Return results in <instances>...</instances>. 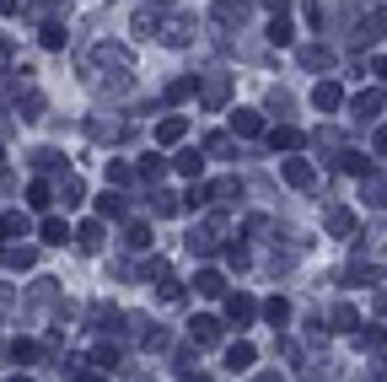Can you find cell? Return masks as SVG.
Here are the masks:
<instances>
[{
  "mask_svg": "<svg viewBox=\"0 0 387 382\" xmlns=\"http://www.w3.org/2000/svg\"><path fill=\"white\" fill-rule=\"evenodd\" d=\"M97 216H113V221H119V216H124V200H119V194H102V200H97Z\"/></svg>",
  "mask_w": 387,
  "mask_h": 382,
  "instance_id": "cell-21",
  "label": "cell"
},
{
  "mask_svg": "<svg viewBox=\"0 0 387 382\" xmlns=\"http://www.w3.org/2000/svg\"><path fill=\"white\" fill-rule=\"evenodd\" d=\"M269 145H274V151H302L306 135H302V129H290V124H280V129H269Z\"/></svg>",
  "mask_w": 387,
  "mask_h": 382,
  "instance_id": "cell-7",
  "label": "cell"
},
{
  "mask_svg": "<svg viewBox=\"0 0 387 382\" xmlns=\"http://www.w3.org/2000/svg\"><path fill=\"white\" fill-rule=\"evenodd\" d=\"M371 70H377V76L387 81V54H382V60H371Z\"/></svg>",
  "mask_w": 387,
  "mask_h": 382,
  "instance_id": "cell-37",
  "label": "cell"
},
{
  "mask_svg": "<svg viewBox=\"0 0 387 382\" xmlns=\"http://www.w3.org/2000/svg\"><path fill=\"white\" fill-rule=\"evenodd\" d=\"M345 173H355V178H366V173H371V161H366V157H355V151H349V157H345Z\"/></svg>",
  "mask_w": 387,
  "mask_h": 382,
  "instance_id": "cell-28",
  "label": "cell"
},
{
  "mask_svg": "<svg viewBox=\"0 0 387 382\" xmlns=\"http://www.w3.org/2000/svg\"><path fill=\"white\" fill-rule=\"evenodd\" d=\"M135 173H129V161H108V183H129Z\"/></svg>",
  "mask_w": 387,
  "mask_h": 382,
  "instance_id": "cell-26",
  "label": "cell"
},
{
  "mask_svg": "<svg viewBox=\"0 0 387 382\" xmlns=\"http://www.w3.org/2000/svg\"><path fill=\"white\" fill-rule=\"evenodd\" d=\"M33 356H38V344H33V340H17V344H11V361H22V366H27Z\"/></svg>",
  "mask_w": 387,
  "mask_h": 382,
  "instance_id": "cell-24",
  "label": "cell"
},
{
  "mask_svg": "<svg viewBox=\"0 0 387 382\" xmlns=\"http://www.w3.org/2000/svg\"><path fill=\"white\" fill-rule=\"evenodd\" d=\"M204 102H210V108H221V102H226V81H210V92H204Z\"/></svg>",
  "mask_w": 387,
  "mask_h": 382,
  "instance_id": "cell-32",
  "label": "cell"
},
{
  "mask_svg": "<svg viewBox=\"0 0 387 382\" xmlns=\"http://www.w3.org/2000/svg\"><path fill=\"white\" fill-rule=\"evenodd\" d=\"M70 237V226L60 221V216H49V221H43V242H65Z\"/></svg>",
  "mask_w": 387,
  "mask_h": 382,
  "instance_id": "cell-18",
  "label": "cell"
},
{
  "mask_svg": "<svg viewBox=\"0 0 387 382\" xmlns=\"http://www.w3.org/2000/svg\"><path fill=\"white\" fill-rule=\"evenodd\" d=\"M178 173H183V178H199V173H204V157H199V151H183V157H178Z\"/></svg>",
  "mask_w": 387,
  "mask_h": 382,
  "instance_id": "cell-15",
  "label": "cell"
},
{
  "mask_svg": "<svg viewBox=\"0 0 387 382\" xmlns=\"http://www.w3.org/2000/svg\"><path fill=\"white\" fill-rule=\"evenodd\" d=\"M253 361H258V350H253V344H247V340H237V344H231V350H226V366H231V372H247V366H253Z\"/></svg>",
  "mask_w": 387,
  "mask_h": 382,
  "instance_id": "cell-11",
  "label": "cell"
},
{
  "mask_svg": "<svg viewBox=\"0 0 387 382\" xmlns=\"http://www.w3.org/2000/svg\"><path fill=\"white\" fill-rule=\"evenodd\" d=\"M339 102H345V86H339V81H318V86H312V108H318V113H334Z\"/></svg>",
  "mask_w": 387,
  "mask_h": 382,
  "instance_id": "cell-3",
  "label": "cell"
},
{
  "mask_svg": "<svg viewBox=\"0 0 387 382\" xmlns=\"http://www.w3.org/2000/svg\"><path fill=\"white\" fill-rule=\"evenodd\" d=\"M377 151H382V157H387V124H382V129H377Z\"/></svg>",
  "mask_w": 387,
  "mask_h": 382,
  "instance_id": "cell-36",
  "label": "cell"
},
{
  "mask_svg": "<svg viewBox=\"0 0 387 382\" xmlns=\"http://www.w3.org/2000/svg\"><path fill=\"white\" fill-rule=\"evenodd\" d=\"M27 205H33V210H49V183H33V189H27Z\"/></svg>",
  "mask_w": 387,
  "mask_h": 382,
  "instance_id": "cell-25",
  "label": "cell"
},
{
  "mask_svg": "<svg viewBox=\"0 0 387 382\" xmlns=\"http://www.w3.org/2000/svg\"><path fill=\"white\" fill-rule=\"evenodd\" d=\"M102 248V226L92 221V226H81V253H97Z\"/></svg>",
  "mask_w": 387,
  "mask_h": 382,
  "instance_id": "cell-19",
  "label": "cell"
},
{
  "mask_svg": "<svg viewBox=\"0 0 387 382\" xmlns=\"http://www.w3.org/2000/svg\"><path fill=\"white\" fill-rule=\"evenodd\" d=\"M296 33H290V17L286 11H274V22H269V43H290Z\"/></svg>",
  "mask_w": 387,
  "mask_h": 382,
  "instance_id": "cell-14",
  "label": "cell"
},
{
  "mask_svg": "<svg viewBox=\"0 0 387 382\" xmlns=\"http://www.w3.org/2000/svg\"><path fill=\"white\" fill-rule=\"evenodd\" d=\"M302 65H312V70H318V65H334V60H328V49H302Z\"/></svg>",
  "mask_w": 387,
  "mask_h": 382,
  "instance_id": "cell-29",
  "label": "cell"
},
{
  "mask_svg": "<svg viewBox=\"0 0 387 382\" xmlns=\"http://www.w3.org/2000/svg\"><path fill=\"white\" fill-rule=\"evenodd\" d=\"M188 135V119H178V113H172V119H162L156 124V145H178Z\"/></svg>",
  "mask_w": 387,
  "mask_h": 382,
  "instance_id": "cell-9",
  "label": "cell"
},
{
  "mask_svg": "<svg viewBox=\"0 0 387 382\" xmlns=\"http://www.w3.org/2000/svg\"><path fill=\"white\" fill-rule=\"evenodd\" d=\"M334 323H339V328H355L361 318H355V307H334Z\"/></svg>",
  "mask_w": 387,
  "mask_h": 382,
  "instance_id": "cell-35",
  "label": "cell"
},
{
  "mask_svg": "<svg viewBox=\"0 0 387 382\" xmlns=\"http://www.w3.org/2000/svg\"><path fill=\"white\" fill-rule=\"evenodd\" d=\"M151 210H156V216H178V194H167V189H156V200H151Z\"/></svg>",
  "mask_w": 387,
  "mask_h": 382,
  "instance_id": "cell-17",
  "label": "cell"
},
{
  "mask_svg": "<svg viewBox=\"0 0 387 382\" xmlns=\"http://www.w3.org/2000/svg\"><path fill=\"white\" fill-rule=\"evenodd\" d=\"M43 49H65V27H43Z\"/></svg>",
  "mask_w": 387,
  "mask_h": 382,
  "instance_id": "cell-31",
  "label": "cell"
},
{
  "mask_svg": "<svg viewBox=\"0 0 387 382\" xmlns=\"http://www.w3.org/2000/svg\"><path fill=\"white\" fill-rule=\"evenodd\" d=\"M231 135H242V141L264 135V113H253V108H237V113H231Z\"/></svg>",
  "mask_w": 387,
  "mask_h": 382,
  "instance_id": "cell-4",
  "label": "cell"
},
{
  "mask_svg": "<svg viewBox=\"0 0 387 382\" xmlns=\"http://www.w3.org/2000/svg\"><path fill=\"white\" fill-rule=\"evenodd\" d=\"M6 264L11 269H33V248H6Z\"/></svg>",
  "mask_w": 387,
  "mask_h": 382,
  "instance_id": "cell-20",
  "label": "cell"
},
{
  "mask_svg": "<svg viewBox=\"0 0 387 382\" xmlns=\"http://www.w3.org/2000/svg\"><path fill=\"white\" fill-rule=\"evenodd\" d=\"M129 248H135V253H140V248H151V226H145V221L129 226Z\"/></svg>",
  "mask_w": 387,
  "mask_h": 382,
  "instance_id": "cell-22",
  "label": "cell"
},
{
  "mask_svg": "<svg viewBox=\"0 0 387 382\" xmlns=\"http://www.w3.org/2000/svg\"><path fill=\"white\" fill-rule=\"evenodd\" d=\"M188 205H194V210H204V205H210V189H204V183H194V189H188Z\"/></svg>",
  "mask_w": 387,
  "mask_h": 382,
  "instance_id": "cell-34",
  "label": "cell"
},
{
  "mask_svg": "<svg viewBox=\"0 0 387 382\" xmlns=\"http://www.w3.org/2000/svg\"><path fill=\"white\" fill-rule=\"evenodd\" d=\"M194 291H199V296H226V275L221 269H199V275H194Z\"/></svg>",
  "mask_w": 387,
  "mask_h": 382,
  "instance_id": "cell-8",
  "label": "cell"
},
{
  "mask_svg": "<svg viewBox=\"0 0 387 382\" xmlns=\"http://www.w3.org/2000/svg\"><path fill=\"white\" fill-rule=\"evenodd\" d=\"M377 312H382V318H387V296H377Z\"/></svg>",
  "mask_w": 387,
  "mask_h": 382,
  "instance_id": "cell-38",
  "label": "cell"
},
{
  "mask_svg": "<svg viewBox=\"0 0 387 382\" xmlns=\"http://www.w3.org/2000/svg\"><path fill=\"white\" fill-rule=\"evenodd\" d=\"M264 318L274 323V328H286V323H290V302H286V296H269V302H264Z\"/></svg>",
  "mask_w": 387,
  "mask_h": 382,
  "instance_id": "cell-13",
  "label": "cell"
},
{
  "mask_svg": "<svg viewBox=\"0 0 387 382\" xmlns=\"http://www.w3.org/2000/svg\"><path fill=\"white\" fill-rule=\"evenodd\" d=\"M65 200H70V205H81V200H86V189H81V178H65Z\"/></svg>",
  "mask_w": 387,
  "mask_h": 382,
  "instance_id": "cell-30",
  "label": "cell"
},
{
  "mask_svg": "<svg viewBox=\"0 0 387 382\" xmlns=\"http://www.w3.org/2000/svg\"><path fill=\"white\" fill-rule=\"evenodd\" d=\"M167 173V157H140V178H162Z\"/></svg>",
  "mask_w": 387,
  "mask_h": 382,
  "instance_id": "cell-23",
  "label": "cell"
},
{
  "mask_svg": "<svg viewBox=\"0 0 387 382\" xmlns=\"http://www.w3.org/2000/svg\"><path fill=\"white\" fill-rule=\"evenodd\" d=\"M328 232H334V237H349V232H355V216H349L345 205H334V210H328Z\"/></svg>",
  "mask_w": 387,
  "mask_h": 382,
  "instance_id": "cell-12",
  "label": "cell"
},
{
  "mask_svg": "<svg viewBox=\"0 0 387 382\" xmlns=\"http://www.w3.org/2000/svg\"><path fill=\"white\" fill-rule=\"evenodd\" d=\"M349 113H355V119H377V113H382V92H377V86L361 92V97L349 102Z\"/></svg>",
  "mask_w": 387,
  "mask_h": 382,
  "instance_id": "cell-10",
  "label": "cell"
},
{
  "mask_svg": "<svg viewBox=\"0 0 387 382\" xmlns=\"http://www.w3.org/2000/svg\"><path fill=\"white\" fill-rule=\"evenodd\" d=\"M204 151H210V157H226V151H231V141H226V135H210V141H204Z\"/></svg>",
  "mask_w": 387,
  "mask_h": 382,
  "instance_id": "cell-33",
  "label": "cell"
},
{
  "mask_svg": "<svg viewBox=\"0 0 387 382\" xmlns=\"http://www.w3.org/2000/svg\"><path fill=\"white\" fill-rule=\"evenodd\" d=\"M0 161H6V157H0Z\"/></svg>",
  "mask_w": 387,
  "mask_h": 382,
  "instance_id": "cell-39",
  "label": "cell"
},
{
  "mask_svg": "<svg viewBox=\"0 0 387 382\" xmlns=\"http://www.w3.org/2000/svg\"><path fill=\"white\" fill-rule=\"evenodd\" d=\"M215 248H221V242H215V226H194V232H188V253H194V259H210Z\"/></svg>",
  "mask_w": 387,
  "mask_h": 382,
  "instance_id": "cell-6",
  "label": "cell"
},
{
  "mask_svg": "<svg viewBox=\"0 0 387 382\" xmlns=\"http://www.w3.org/2000/svg\"><path fill=\"white\" fill-rule=\"evenodd\" d=\"M258 318V302H253V296H247V291H237V296H226V323H253Z\"/></svg>",
  "mask_w": 387,
  "mask_h": 382,
  "instance_id": "cell-2",
  "label": "cell"
},
{
  "mask_svg": "<svg viewBox=\"0 0 387 382\" xmlns=\"http://www.w3.org/2000/svg\"><path fill=\"white\" fill-rule=\"evenodd\" d=\"M226 264H231V269H247V248H242V242H231V248H226Z\"/></svg>",
  "mask_w": 387,
  "mask_h": 382,
  "instance_id": "cell-27",
  "label": "cell"
},
{
  "mask_svg": "<svg viewBox=\"0 0 387 382\" xmlns=\"http://www.w3.org/2000/svg\"><path fill=\"white\" fill-rule=\"evenodd\" d=\"M221 334H226L221 318H194V323H188V340L199 344V350H215V344H221Z\"/></svg>",
  "mask_w": 387,
  "mask_h": 382,
  "instance_id": "cell-1",
  "label": "cell"
},
{
  "mask_svg": "<svg viewBox=\"0 0 387 382\" xmlns=\"http://www.w3.org/2000/svg\"><path fill=\"white\" fill-rule=\"evenodd\" d=\"M280 178H286L290 189H306V183H312V161H302V157H286V161H280Z\"/></svg>",
  "mask_w": 387,
  "mask_h": 382,
  "instance_id": "cell-5",
  "label": "cell"
},
{
  "mask_svg": "<svg viewBox=\"0 0 387 382\" xmlns=\"http://www.w3.org/2000/svg\"><path fill=\"white\" fill-rule=\"evenodd\" d=\"M22 232H27V216H17V210L0 216V237H22Z\"/></svg>",
  "mask_w": 387,
  "mask_h": 382,
  "instance_id": "cell-16",
  "label": "cell"
}]
</instances>
